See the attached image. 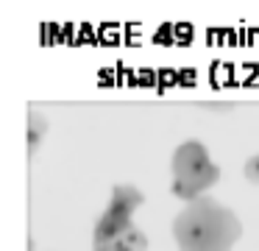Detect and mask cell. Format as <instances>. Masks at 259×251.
I'll return each mask as SVG.
<instances>
[{
    "label": "cell",
    "mask_w": 259,
    "mask_h": 251,
    "mask_svg": "<svg viewBox=\"0 0 259 251\" xmlns=\"http://www.w3.org/2000/svg\"><path fill=\"white\" fill-rule=\"evenodd\" d=\"M179 251H231L242 237V223L212 195L190 201L173 221Z\"/></svg>",
    "instance_id": "1"
},
{
    "label": "cell",
    "mask_w": 259,
    "mask_h": 251,
    "mask_svg": "<svg viewBox=\"0 0 259 251\" xmlns=\"http://www.w3.org/2000/svg\"><path fill=\"white\" fill-rule=\"evenodd\" d=\"M173 195L181 201H195L201 195H206V190L212 184H218L220 167L209 159V151L201 139H184L179 148L173 151Z\"/></svg>",
    "instance_id": "2"
},
{
    "label": "cell",
    "mask_w": 259,
    "mask_h": 251,
    "mask_svg": "<svg viewBox=\"0 0 259 251\" xmlns=\"http://www.w3.org/2000/svg\"><path fill=\"white\" fill-rule=\"evenodd\" d=\"M142 204H145V195H142L134 184H114L106 209L117 212V215H125V218H134V212L140 209Z\"/></svg>",
    "instance_id": "3"
},
{
    "label": "cell",
    "mask_w": 259,
    "mask_h": 251,
    "mask_svg": "<svg viewBox=\"0 0 259 251\" xmlns=\"http://www.w3.org/2000/svg\"><path fill=\"white\" fill-rule=\"evenodd\" d=\"M134 223V218H125V215H117V212L106 209L101 218H98L95 229H92V243H112L117 240L125 229Z\"/></svg>",
    "instance_id": "4"
},
{
    "label": "cell",
    "mask_w": 259,
    "mask_h": 251,
    "mask_svg": "<svg viewBox=\"0 0 259 251\" xmlns=\"http://www.w3.org/2000/svg\"><path fill=\"white\" fill-rule=\"evenodd\" d=\"M48 128H51L48 117L39 115L36 109H28V128H25V151H28V159L36 154V148H39V142L45 139Z\"/></svg>",
    "instance_id": "5"
},
{
    "label": "cell",
    "mask_w": 259,
    "mask_h": 251,
    "mask_svg": "<svg viewBox=\"0 0 259 251\" xmlns=\"http://www.w3.org/2000/svg\"><path fill=\"white\" fill-rule=\"evenodd\" d=\"M117 240H120V243H123L128 251H148V245H151V240H148V234L142 232V229L137 226V223H131V226L125 229V232L120 234Z\"/></svg>",
    "instance_id": "6"
},
{
    "label": "cell",
    "mask_w": 259,
    "mask_h": 251,
    "mask_svg": "<svg viewBox=\"0 0 259 251\" xmlns=\"http://www.w3.org/2000/svg\"><path fill=\"white\" fill-rule=\"evenodd\" d=\"M242 176H245L248 184H259V154L248 156L245 165H242Z\"/></svg>",
    "instance_id": "7"
},
{
    "label": "cell",
    "mask_w": 259,
    "mask_h": 251,
    "mask_svg": "<svg viewBox=\"0 0 259 251\" xmlns=\"http://www.w3.org/2000/svg\"><path fill=\"white\" fill-rule=\"evenodd\" d=\"M92 251H128L120 240H112V243H92Z\"/></svg>",
    "instance_id": "8"
}]
</instances>
